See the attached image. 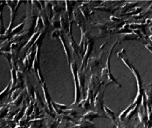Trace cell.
<instances>
[{"label": "cell", "mask_w": 152, "mask_h": 128, "mask_svg": "<svg viewBox=\"0 0 152 128\" xmlns=\"http://www.w3.org/2000/svg\"><path fill=\"white\" fill-rule=\"evenodd\" d=\"M103 92L102 93H99L98 95L95 98V109L97 110V113H99V112L101 110H102V107H103V101H102V98H103V95H102Z\"/></svg>", "instance_id": "obj_1"}, {"label": "cell", "mask_w": 152, "mask_h": 128, "mask_svg": "<svg viewBox=\"0 0 152 128\" xmlns=\"http://www.w3.org/2000/svg\"><path fill=\"white\" fill-rule=\"evenodd\" d=\"M74 128H78V127L75 126V127H74ZM80 128H81V127H80Z\"/></svg>", "instance_id": "obj_8"}, {"label": "cell", "mask_w": 152, "mask_h": 128, "mask_svg": "<svg viewBox=\"0 0 152 128\" xmlns=\"http://www.w3.org/2000/svg\"><path fill=\"white\" fill-rule=\"evenodd\" d=\"M132 107H133V105H132V104H131L130 106L128 107L127 108V109L125 110H124V111H123L122 113H121L120 115H119V120H120L121 121H124V119H125V117H126L127 114H128V112H129V110H130L131 108H132Z\"/></svg>", "instance_id": "obj_5"}, {"label": "cell", "mask_w": 152, "mask_h": 128, "mask_svg": "<svg viewBox=\"0 0 152 128\" xmlns=\"http://www.w3.org/2000/svg\"><path fill=\"white\" fill-rule=\"evenodd\" d=\"M100 117V115L98 114V113H94V112H88L86 113L85 115L83 116V117L86 120H88V121H91L93 119H95V117Z\"/></svg>", "instance_id": "obj_2"}, {"label": "cell", "mask_w": 152, "mask_h": 128, "mask_svg": "<svg viewBox=\"0 0 152 128\" xmlns=\"http://www.w3.org/2000/svg\"><path fill=\"white\" fill-rule=\"evenodd\" d=\"M149 39H150L151 40V42H152V35H151L150 36H149Z\"/></svg>", "instance_id": "obj_6"}, {"label": "cell", "mask_w": 152, "mask_h": 128, "mask_svg": "<svg viewBox=\"0 0 152 128\" xmlns=\"http://www.w3.org/2000/svg\"><path fill=\"white\" fill-rule=\"evenodd\" d=\"M139 105H140V104H136L135 106H134V107L133 108V109H132V110H129V112H128V114H127V116H126V117H125V119H127V120H129V119L131 118V117H132V116L134 115V113H136V112L137 111V109H138V107H139Z\"/></svg>", "instance_id": "obj_4"}, {"label": "cell", "mask_w": 152, "mask_h": 128, "mask_svg": "<svg viewBox=\"0 0 152 128\" xmlns=\"http://www.w3.org/2000/svg\"><path fill=\"white\" fill-rule=\"evenodd\" d=\"M150 31H151V33H152V26L150 27Z\"/></svg>", "instance_id": "obj_7"}, {"label": "cell", "mask_w": 152, "mask_h": 128, "mask_svg": "<svg viewBox=\"0 0 152 128\" xmlns=\"http://www.w3.org/2000/svg\"><path fill=\"white\" fill-rule=\"evenodd\" d=\"M117 128H121L120 126H117Z\"/></svg>", "instance_id": "obj_9"}, {"label": "cell", "mask_w": 152, "mask_h": 128, "mask_svg": "<svg viewBox=\"0 0 152 128\" xmlns=\"http://www.w3.org/2000/svg\"><path fill=\"white\" fill-rule=\"evenodd\" d=\"M104 111H105V113L107 114V116H108V117H110V118L112 120V121H114V122L115 123V124H117V121H116V118H115V113H114V112H112L110 109H108V107H104Z\"/></svg>", "instance_id": "obj_3"}]
</instances>
